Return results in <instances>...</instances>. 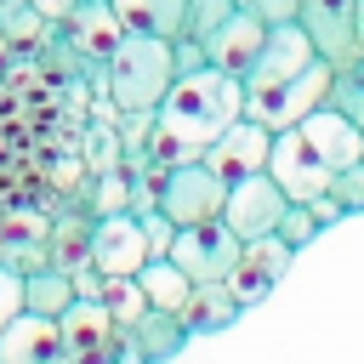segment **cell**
I'll return each mask as SVG.
<instances>
[{
  "instance_id": "cell-10",
  "label": "cell",
  "mask_w": 364,
  "mask_h": 364,
  "mask_svg": "<svg viewBox=\"0 0 364 364\" xmlns=\"http://www.w3.org/2000/svg\"><path fill=\"white\" fill-rule=\"evenodd\" d=\"M267 148H273V131L239 114V119H233V125H228V131L199 154V165H205V171H216L222 182H245V176L267 171Z\"/></svg>"
},
{
  "instance_id": "cell-29",
  "label": "cell",
  "mask_w": 364,
  "mask_h": 364,
  "mask_svg": "<svg viewBox=\"0 0 364 364\" xmlns=\"http://www.w3.org/2000/svg\"><path fill=\"white\" fill-rule=\"evenodd\" d=\"M330 193H336V205H341L347 216H358V210H364V159H353V165L330 182Z\"/></svg>"
},
{
  "instance_id": "cell-20",
  "label": "cell",
  "mask_w": 364,
  "mask_h": 364,
  "mask_svg": "<svg viewBox=\"0 0 364 364\" xmlns=\"http://www.w3.org/2000/svg\"><path fill=\"white\" fill-rule=\"evenodd\" d=\"M114 17L125 23V34H154V40H176L188 0H108Z\"/></svg>"
},
{
  "instance_id": "cell-28",
  "label": "cell",
  "mask_w": 364,
  "mask_h": 364,
  "mask_svg": "<svg viewBox=\"0 0 364 364\" xmlns=\"http://www.w3.org/2000/svg\"><path fill=\"white\" fill-rule=\"evenodd\" d=\"M279 239L290 245V250H301V245H313L318 239V216H313V205H284V216H279Z\"/></svg>"
},
{
  "instance_id": "cell-35",
  "label": "cell",
  "mask_w": 364,
  "mask_h": 364,
  "mask_svg": "<svg viewBox=\"0 0 364 364\" xmlns=\"http://www.w3.org/2000/svg\"><path fill=\"white\" fill-rule=\"evenodd\" d=\"M358 57H364V0H358Z\"/></svg>"
},
{
  "instance_id": "cell-11",
  "label": "cell",
  "mask_w": 364,
  "mask_h": 364,
  "mask_svg": "<svg viewBox=\"0 0 364 364\" xmlns=\"http://www.w3.org/2000/svg\"><path fill=\"white\" fill-rule=\"evenodd\" d=\"M63 353H68V364H114V341H119V324L108 318V307L102 301H91V296H74L68 307H63Z\"/></svg>"
},
{
  "instance_id": "cell-17",
  "label": "cell",
  "mask_w": 364,
  "mask_h": 364,
  "mask_svg": "<svg viewBox=\"0 0 364 364\" xmlns=\"http://www.w3.org/2000/svg\"><path fill=\"white\" fill-rule=\"evenodd\" d=\"M262 40H267V23H262L256 11H233V17L205 40V63L222 68V74H233V80H245V68L256 63Z\"/></svg>"
},
{
  "instance_id": "cell-25",
  "label": "cell",
  "mask_w": 364,
  "mask_h": 364,
  "mask_svg": "<svg viewBox=\"0 0 364 364\" xmlns=\"http://www.w3.org/2000/svg\"><path fill=\"white\" fill-rule=\"evenodd\" d=\"M102 307H108V318L114 324H131V318H142L148 313V296H142V284H136V273H119V279H102V296H97Z\"/></svg>"
},
{
  "instance_id": "cell-23",
  "label": "cell",
  "mask_w": 364,
  "mask_h": 364,
  "mask_svg": "<svg viewBox=\"0 0 364 364\" xmlns=\"http://www.w3.org/2000/svg\"><path fill=\"white\" fill-rule=\"evenodd\" d=\"M74 301V279L63 267H28L23 273V307L28 313H46V318H63V307Z\"/></svg>"
},
{
  "instance_id": "cell-9",
  "label": "cell",
  "mask_w": 364,
  "mask_h": 364,
  "mask_svg": "<svg viewBox=\"0 0 364 364\" xmlns=\"http://www.w3.org/2000/svg\"><path fill=\"white\" fill-rule=\"evenodd\" d=\"M57 28V40L85 63V68H102L108 63V51L125 40V23L114 17V6L108 0H74L68 6V17L63 23H51Z\"/></svg>"
},
{
  "instance_id": "cell-30",
  "label": "cell",
  "mask_w": 364,
  "mask_h": 364,
  "mask_svg": "<svg viewBox=\"0 0 364 364\" xmlns=\"http://www.w3.org/2000/svg\"><path fill=\"white\" fill-rule=\"evenodd\" d=\"M136 222H142V239H148V256H165V250H171V239H176V222H171V216H165L159 205H154V210H142Z\"/></svg>"
},
{
  "instance_id": "cell-37",
  "label": "cell",
  "mask_w": 364,
  "mask_h": 364,
  "mask_svg": "<svg viewBox=\"0 0 364 364\" xmlns=\"http://www.w3.org/2000/svg\"><path fill=\"white\" fill-rule=\"evenodd\" d=\"M358 159H364V154H358Z\"/></svg>"
},
{
  "instance_id": "cell-6",
  "label": "cell",
  "mask_w": 364,
  "mask_h": 364,
  "mask_svg": "<svg viewBox=\"0 0 364 364\" xmlns=\"http://www.w3.org/2000/svg\"><path fill=\"white\" fill-rule=\"evenodd\" d=\"M165 256H171L193 284H210V279H228V273H233V262H239V239H233V228H228L222 216H210V222L176 228V239H171Z\"/></svg>"
},
{
  "instance_id": "cell-32",
  "label": "cell",
  "mask_w": 364,
  "mask_h": 364,
  "mask_svg": "<svg viewBox=\"0 0 364 364\" xmlns=\"http://www.w3.org/2000/svg\"><path fill=\"white\" fill-rule=\"evenodd\" d=\"M239 11H256L262 23H296V6L301 0H233Z\"/></svg>"
},
{
  "instance_id": "cell-36",
  "label": "cell",
  "mask_w": 364,
  "mask_h": 364,
  "mask_svg": "<svg viewBox=\"0 0 364 364\" xmlns=\"http://www.w3.org/2000/svg\"><path fill=\"white\" fill-rule=\"evenodd\" d=\"M353 68H358V74H364V57H358V63H353Z\"/></svg>"
},
{
  "instance_id": "cell-15",
  "label": "cell",
  "mask_w": 364,
  "mask_h": 364,
  "mask_svg": "<svg viewBox=\"0 0 364 364\" xmlns=\"http://www.w3.org/2000/svg\"><path fill=\"white\" fill-rule=\"evenodd\" d=\"M182 341H188L182 318H176V313H159V307H148L142 318L119 324V341H114V364H159V358H171Z\"/></svg>"
},
{
  "instance_id": "cell-3",
  "label": "cell",
  "mask_w": 364,
  "mask_h": 364,
  "mask_svg": "<svg viewBox=\"0 0 364 364\" xmlns=\"http://www.w3.org/2000/svg\"><path fill=\"white\" fill-rule=\"evenodd\" d=\"M176 68H171V40H154V34H125L108 63L97 68V91L119 108V114H136V108H159V97L171 91Z\"/></svg>"
},
{
  "instance_id": "cell-31",
  "label": "cell",
  "mask_w": 364,
  "mask_h": 364,
  "mask_svg": "<svg viewBox=\"0 0 364 364\" xmlns=\"http://www.w3.org/2000/svg\"><path fill=\"white\" fill-rule=\"evenodd\" d=\"M17 313H23V273H17L11 262H0V330H6Z\"/></svg>"
},
{
  "instance_id": "cell-21",
  "label": "cell",
  "mask_w": 364,
  "mask_h": 364,
  "mask_svg": "<svg viewBox=\"0 0 364 364\" xmlns=\"http://www.w3.org/2000/svg\"><path fill=\"white\" fill-rule=\"evenodd\" d=\"M46 262H51V267H63V273L91 267V210H63V216L51 222Z\"/></svg>"
},
{
  "instance_id": "cell-16",
  "label": "cell",
  "mask_w": 364,
  "mask_h": 364,
  "mask_svg": "<svg viewBox=\"0 0 364 364\" xmlns=\"http://www.w3.org/2000/svg\"><path fill=\"white\" fill-rule=\"evenodd\" d=\"M0 364H68V353H63V324L23 307V313L0 330Z\"/></svg>"
},
{
  "instance_id": "cell-26",
  "label": "cell",
  "mask_w": 364,
  "mask_h": 364,
  "mask_svg": "<svg viewBox=\"0 0 364 364\" xmlns=\"http://www.w3.org/2000/svg\"><path fill=\"white\" fill-rule=\"evenodd\" d=\"M80 165H85V171L119 165V131H114V119H91V125H85V136H80Z\"/></svg>"
},
{
  "instance_id": "cell-4",
  "label": "cell",
  "mask_w": 364,
  "mask_h": 364,
  "mask_svg": "<svg viewBox=\"0 0 364 364\" xmlns=\"http://www.w3.org/2000/svg\"><path fill=\"white\" fill-rule=\"evenodd\" d=\"M330 63L324 57H313L301 74H290V80H279V85H267V91H245V119H256V125H267V131H290L296 119H307L313 108H324V91H330Z\"/></svg>"
},
{
  "instance_id": "cell-18",
  "label": "cell",
  "mask_w": 364,
  "mask_h": 364,
  "mask_svg": "<svg viewBox=\"0 0 364 364\" xmlns=\"http://www.w3.org/2000/svg\"><path fill=\"white\" fill-rule=\"evenodd\" d=\"M176 318H182V330H188V336H205V330H228V324L239 318V296L228 290V279H210V284H193Z\"/></svg>"
},
{
  "instance_id": "cell-22",
  "label": "cell",
  "mask_w": 364,
  "mask_h": 364,
  "mask_svg": "<svg viewBox=\"0 0 364 364\" xmlns=\"http://www.w3.org/2000/svg\"><path fill=\"white\" fill-rule=\"evenodd\" d=\"M136 284H142L148 307H159V313H182V301H188V290H193V279H188L171 256H148V262L136 267Z\"/></svg>"
},
{
  "instance_id": "cell-2",
  "label": "cell",
  "mask_w": 364,
  "mask_h": 364,
  "mask_svg": "<svg viewBox=\"0 0 364 364\" xmlns=\"http://www.w3.org/2000/svg\"><path fill=\"white\" fill-rule=\"evenodd\" d=\"M358 154H364V131L324 102V108H313L307 119H296L290 131H273L267 176L284 188V199L307 205V199L330 193V182H336Z\"/></svg>"
},
{
  "instance_id": "cell-14",
  "label": "cell",
  "mask_w": 364,
  "mask_h": 364,
  "mask_svg": "<svg viewBox=\"0 0 364 364\" xmlns=\"http://www.w3.org/2000/svg\"><path fill=\"white\" fill-rule=\"evenodd\" d=\"M313 57H318V51H313V40L301 34V23H267V40H262V51H256V63L245 68L239 85H245V91H267V85L301 74Z\"/></svg>"
},
{
  "instance_id": "cell-7",
  "label": "cell",
  "mask_w": 364,
  "mask_h": 364,
  "mask_svg": "<svg viewBox=\"0 0 364 364\" xmlns=\"http://www.w3.org/2000/svg\"><path fill=\"white\" fill-rule=\"evenodd\" d=\"M296 23L330 68L358 63V0H301Z\"/></svg>"
},
{
  "instance_id": "cell-5",
  "label": "cell",
  "mask_w": 364,
  "mask_h": 364,
  "mask_svg": "<svg viewBox=\"0 0 364 364\" xmlns=\"http://www.w3.org/2000/svg\"><path fill=\"white\" fill-rule=\"evenodd\" d=\"M222 199H228V182H222L216 171H205L199 159L171 165V171L159 176V210H165L176 228H193V222L222 216Z\"/></svg>"
},
{
  "instance_id": "cell-1",
  "label": "cell",
  "mask_w": 364,
  "mask_h": 364,
  "mask_svg": "<svg viewBox=\"0 0 364 364\" xmlns=\"http://www.w3.org/2000/svg\"><path fill=\"white\" fill-rule=\"evenodd\" d=\"M245 114V85L222 68H193V74H176L171 91L159 97L154 108V136H148V165H188L199 159L233 119Z\"/></svg>"
},
{
  "instance_id": "cell-8",
  "label": "cell",
  "mask_w": 364,
  "mask_h": 364,
  "mask_svg": "<svg viewBox=\"0 0 364 364\" xmlns=\"http://www.w3.org/2000/svg\"><path fill=\"white\" fill-rule=\"evenodd\" d=\"M284 188L267 176V171H256V176H245V182H228V199H222V222L233 228V239L245 245V239H262V233H279V216H284Z\"/></svg>"
},
{
  "instance_id": "cell-24",
  "label": "cell",
  "mask_w": 364,
  "mask_h": 364,
  "mask_svg": "<svg viewBox=\"0 0 364 364\" xmlns=\"http://www.w3.org/2000/svg\"><path fill=\"white\" fill-rule=\"evenodd\" d=\"M51 23L28 6V0H0V40L6 46H23V51H34V40L46 34Z\"/></svg>"
},
{
  "instance_id": "cell-33",
  "label": "cell",
  "mask_w": 364,
  "mask_h": 364,
  "mask_svg": "<svg viewBox=\"0 0 364 364\" xmlns=\"http://www.w3.org/2000/svg\"><path fill=\"white\" fill-rule=\"evenodd\" d=\"M171 68H176V74L205 68V46H199V40H188V34H176V40H171Z\"/></svg>"
},
{
  "instance_id": "cell-12",
  "label": "cell",
  "mask_w": 364,
  "mask_h": 364,
  "mask_svg": "<svg viewBox=\"0 0 364 364\" xmlns=\"http://www.w3.org/2000/svg\"><path fill=\"white\" fill-rule=\"evenodd\" d=\"M142 262H148V239H142V222H136V210L91 216V267H97L102 279L136 273Z\"/></svg>"
},
{
  "instance_id": "cell-34",
  "label": "cell",
  "mask_w": 364,
  "mask_h": 364,
  "mask_svg": "<svg viewBox=\"0 0 364 364\" xmlns=\"http://www.w3.org/2000/svg\"><path fill=\"white\" fill-rule=\"evenodd\" d=\"M28 6H34V11H40V17H46V23H63V17H68V6H74V0H28Z\"/></svg>"
},
{
  "instance_id": "cell-19",
  "label": "cell",
  "mask_w": 364,
  "mask_h": 364,
  "mask_svg": "<svg viewBox=\"0 0 364 364\" xmlns=\"http://www.w3.org/2000/svg\"><path fill=\"white\" fill-rule=\"evenodd\" d=\"M46 239H51L46 216H0V262H11L17 273L46 267Z\"/></svg>"
},
{
  "instance_id": "cell-13",
  "label": "cell",
  "mask_w": 364,
  "mask_h": 364,
  "mask_svg": "<svg viewBox=\"0 0 364 364\" xmlns=\"http://www.w3.org/2000/svg\"><path fill=\"white\" fill-rule=\"evenodd\" d=\"M290 262H296V250H290L279 233L245 239V245H239V262H233V273H228V290L239 296V307H250V301H262V296L290 273Z\"/></svg>"
},
{
  "instance_id": "cell-27",
  "label": "cell",
  "mask_w": 364,
  "mask_h": 364,
  "mask_svg": "<svg viewBox=\"0 0 364 364\" xmlns=\"http://www.w3.org/2000/svg\"><path fill=\"white\" fill-rule=\"evenodd\" d=\"M233 11H239L233 0H188V17H182V34L205 46V40H210V34H216V28H222V23L233 17Z\"/></svg>"
}]
</instances>
